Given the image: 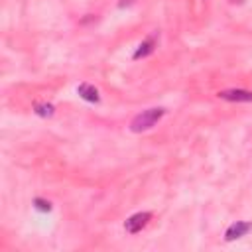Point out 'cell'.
I'll return each instance as SVG.
<instances>
[{
    "label": "cell",
    "mask_w": 252,
    "mask_h": 252,
    "mask_svg": "<svg viewBox=\"0 0 252 252\" xmlns=\"http://www.w3.org/2000/svg\"><path fill=\"white\" fill-rule=\"evenodd\" d=\"M165 114V108H148L144 112H140L138 116L132 118L130 122V130L132 132H144L156 126V122Z\"/></svg>",
    "instance_id": "1"
},
{
    "label": "cell",
    "mask_w": 252,
    "mask_h": 252,
    "mask_svg": "<svg viewBox=\"0 0 252 252\" xmlns=\"http://www.w3.org/2000/svg\"><path fill=\"white\" fill-rule=\"evenodd\" d=\"M248 230H252V222H242V220H236V222H232V224L226 228L224 238L230 242V240H236V238L244 236Z\"/></svg>",
    "instance_id": "4"
},
{
    "label": "cell",
    "mask_w": 252,
    "mask_h": 252,
    "mask_svg": "<svg viewBox=\"0 0 252 252\" xmlns=\"http://www.w3.org/2000/svg\"><path fill=\"white\" fill-rule=\"evenodd\" d=\"M150 219H152V213H148V211H144V213H136V215H132L130 219H126L124 228H126V232L136 234V232H140V230L150 222Z\"/></svg>",
    "instance_id": "2"
},
{
    "label": "cell",
    "mask_w": 252,
    "mask_h": 252,
    "mask_svg": "<svg viewBox=\"0 0 252 252\" xmlns=\"http://www.w3.org/2000/svg\"><path fill=\"white\" fill-rule=\"evenodd\" d=\"M156 45H158V33H154V35L146 37V39L138 45V49L134 51V59H142V57L150 55V53L156 49Z\"/></svg>",
    "instance_id": "5"
},
{
    "label": "cell",
    "mask_w": 252,
    "mask_h": 252,
    "mask_svg": "<svg viewBox=\"0 0 252 252\" xmlns=\"http://www.w3.org/2000/svg\"><path fill=\"white\" fill-rule=\"evenodd\" d=\"M77 93H79V96H81L83 100H87V102H98V100H100V94H98L96 87H93V85H89V83H81V85L77 87Z\"/></svg>",
    "instance_id": "6"
},
{
    "label": "cell",
    "mask_w": 252,
    "mask_h": 252,
    "mask_svg": "<svg viewBox=\"0 0 252 252\" xmlns=\"http://www.w3.org/2000/svg\"><path fill=\"white\" fill-rule=\"evenodd\" d=\"M33 110H35V114H39V116H43V118H47V116H51L53 114V104H49V102H37L35 106H33Z\"/></svg>",
    "instance_id": "7"
},
{
    "label": "cell",
    "mask_w": 252,
    "mask_h": 252,
    "mask_svg": "<svg viewBox=\"0 0 252 252\" xmlns=\"http://www.w3.org/2000/svg\"><path fill=\"white\" fill-rule=\"evenodd\" d=\"M33 207H35L37 211H41V213L51 211V203H49V201H45V199H39V197H35V199H33Z\"/></svg>",
    "instance_id": "8"
},
{
    "label": "cell",
    "mask_w": 252,
    "mask_h": 252,
    "mask_svg": "<svg viewBox=\"0 0 252 252\" xmlns=\"http://www.w3.org/2000/svg\"><path fill=\"white\" fill-rule=\"evenodd\" d=\"M219 98L230 100V102H248V100H252V91H244V89H226V91H219Z\"/></svg>",
    "instance_id": "3"
}]
</instances>
